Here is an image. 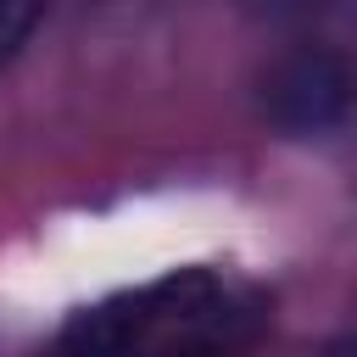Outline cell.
<instances>
[{"label":"cell","instance_id":"cell-1","mask_svg":"<svg viewBox=\"0 0 357 357\" xmlns=\"http://www.w3.org/2000/svg\"><path fill=\"white\" fill-rule=\"evenodd\" d=\"M262 307L223 284L206 268H178L167 279H151L139 290H123L100 307H84L67 318L61 346H95V351H128V346H234L251 335Z\"/></svg>","mask_w":357,"mask_h":357},{"label":"cell","instance_id":"cell-2","mask_svg":"<svg viewBox=\"0 0 357 357\" xmlns=\"http://www.w3.org/2000/svg\"><path fill=\"white\" fill-rule=\"evenodd\" d=\"M268 117L284 128V134H335L346 123V106H351V73L340 61V50H324V45H307L296 50L290 61L273 67L268 78Z\"/></svg>","mask_w":357,"mask_h":357},{"label":"cell","instance_id":"cell-3","mask_svg":"<svg viewBox=\"0 0 357 357\" xmlns=\"http://www.w3.org/2000/svg\"><path fill=\"white\" fill-rule=\"evenodd\" d=\"M39 17H45V0H0V61L28 45Z\"/></svg>","mask_w":357,"mask_h":357},{"label":"cell","instance_id":"cell-4","mask_svg":"<svg viewBox=\"0 0 357 357\" xmlns=\"http://www.w3.org/2000/svg\"><path fill=\"white\" fill-rule=\"evenodd\" d=\"M262 11H273V17H284V11H312L318 0H257Z\"/></svg>","mask_w":357,"mask_h":357}]
</instances>
